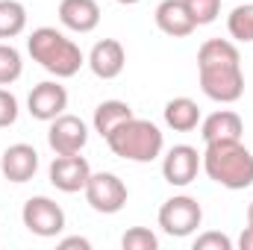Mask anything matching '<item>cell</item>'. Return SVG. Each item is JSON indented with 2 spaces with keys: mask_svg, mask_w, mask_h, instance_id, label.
I'll use <instances>...</instances> for the list:
<instances>
[{
  "mask_svg": "<svg viewBox=\"0 0 253 250\" xmlns=\"http://www.w3.org/2000/svg\"><path fill=\"white\" fill-rule=\"evenodd\" d=\"M121 248L124 250H159V239L147 227H129L121 236Z\"/></svg>",
  "mask_w": 253,
  "mask_h": 250,
  "instance_id": "7402d4cb",
  "label": "cell"
},
{
  "mask_svg": "<svg viewBox=\"0 0 253 250\" xmlns=\"http://www.w3.org/2000/svg\"><path fill=\"white\" fill-rule=\"evenodd\" d=\"M21 221H24V227L33 236H39V239H56L65 230V209L56 200L39 194V197H30L24 203Z\"/></svg>",
  "mask_w": 253,
  "mask_h": 250,
  "instance_id": "52a82bcc",
  "label": "cell"
},
{
  "mask_svg": "<svg viewBox=\"0 0 253 250\" xmlns=\"http://www.w3.org/2000/svg\"><path fill=\"white\" fill-rule=\"evenodd\" d=\"M27 30V6L21 0H0V39H15Z\"/></svg>",
  "mask_w": 253,
  "mask_h": 250,
  "instance_id": "d6986e66",
  "label": "cell"
},
{
  "mask_svg": "<svg viewBox=\"0 0 253 250\" xmlns=\"http://www.w3.org/2000/svg\"><path fill=\"white\" fill-rule=\"evenodd\" d=\"M203 224V206L189 194H174L159 206V227L171 239H189Z\"/></svg>",
  "mask_w": 253,
  "mask_h": 250,
  "instance_id": "5b68a950",
  "label": "cell"
},
{
  "mask_svg": "<svg viewBox=\"0 0 253 250\" xmlns=\"http://www.w3.org/2000/svg\"><path fill=\"white\" fill-rule=\"evenodd\" d=\"M83 194H85V203H88L94 212H100V215H115V212H121L126 206V197H129L124 180H121L118 174H112V171L91 174L88 183H85V188H83Z\"/></svg>",
  "mask_w": 253,
  "mask_h": 250,
  "instance_id": "8992f818",
  "label": "cell"
},
{
  "mask_svg": "<svg viewBox=\"0 0 253 250\" xmlns=\"http://www.w3.org/2000/svg\"><path fill=\"white\" fill-rule=\"evenodd\" d=\"M115 3H121V6H135V3H141V0H115Z\"/></svg>",
  "mask_w": 253,
  "mask_h": 250,
  "instance_id": "83f0119b",
  "label": "cell"
},
{
  "mask_svg": "<svg viewBox=\"0 0 253 250\" xmlns=\"http://www.w3.org/2000/svg\"><path fill=\"white\" fill-rule=\"evenodd\" d=\"M183 3H186L191 21L197 27H206V24H212L221 15V0H183Z\"/></svg>",
  "mask_w": 253,
  "mask_h": 250,
  "instance_id": "603a6c76",
  "label": "cell"
},
{
  "mask_svg": "<svg viewBox=\"0 0 253 250\" xmlns=\"http://www.w3.org/2000/svg\"><path fill=\"white\" fill-rule=\"evenodd\" d=\"M200 156L206 177L221 188L242 191L253 186V153L242 141H212Z\"/></svg>",
  "mask_w": 253,
  "mask_h": 250,
  "instance_id": "7a4b0ae2",
  "label": "cell"
},
{
  "mask_svg": "<svg viewBox=\"0 0 253 250\" xmlns=\"http://www.w3.org/2000/svg\"><path fill=\"white\" fill-rule=\"evenodd\" d=\"M203 168V156L191 144H174L162 156V177L174 188H186L197 180V171Z\"/></svg>",
  "mask_w": 253,
  "mask_h": 250,
  "instance_id": "ba28073f",
  "label": "cell"
},
{
  "mask_svg": "<svg viewBox=\"0 0 253 250\" xmlns=\"http://www.w3.org/2000/svg\"><path fill=\"white\" fill-rule=\"evenodd\" d=\"M248 224L253 227V200H251V206H248Z\"/></svg>",
  "mask_w": 253,
  "mask_h": 250,
  "instance_id": "f1b7e54d",
  "label": "cell"
},
{
  "mask_svg": "<svg viewBox=\"0 0 253 250\" xmlns=\"http://www.w3.org/2000/svg\"><path fill=\"white\" fill-rule=\"evenodd\" d=\"M203 118H200V106L191 97H174L165 103V124L177 132H191L197 129Z\"/></svg>",
  "mask_w": 253,
  "mask_h": 250,
  "instance_id": "ac0fdd59",
  "label": "cell"
},
{
  "mask_svg": "<svg viewBox=\"0 0 253 250\" xmlns=\"http://www.w3.org/2000/svg\"><path fill=\"white\" fill-rule=\"evenodd\" d=\"M227 30H230V39L233 42H253V3H242L230 12L227 18Z\"/></svg>",
  "mask_w": 253,
  "mask_h": 250,
  "instance_id": "ffe728a7",
  "label": "cell"
},
{
  "mask_svg": "<svg viewBox=\"0 0 253 250\" xmlns=\"http://www.w3.org/2000/svg\"><path fill=\"white\" fill-rule=\"evenodd\" d=\"M39 171V150L33 144H9L0 156V174L9 183H30Z\"/></svg>",
  "mask_w": 253,
  "mask_h": 250,
  "instance_id": "7c38bea8",
  "label": "cell"
},
{
  "mask_svg": "<svg viewBox=\"0 0 253 250\" xmlns=\"http://www.w3.org/2000/svg\"><path fill=\"white\" fill-rule=\"evenodd\" d=\"M27 109L36 121H53L68 109V91L65 85H59L56 80H44L39 85H33L30 97H27Z\"/></svg>",
  "mask_w": 253,
  "mask_h": 250,
  "instance_id": "30bf717a",
  "label": "cell"
},
{
  "mask_svg": "<svg viewBox=\"0 0 253 250\" xmlns=\"http://www.w3.org/2000/svg\"><path fill=\"white\" fill-rule=\"evenodd\" d=\"M242 132H245V121L233 109H218V112H212L209 118L200 121V135H203L206 144H212V141H242Z\"/></svg>",
  "mask_w": 253,
  "mask_h": 250,
  "instance_id": "5bb4252c",
  "label": "cell"
},
{
  "mask_svg": "<svg viewBox=\"0 0 253 250\" xmlns=\"http://www.w3.org/2000/svg\"><path fill=\"white\" fill-rule=\"evenodd\" d=\"M59 248H62V250H71V248L91 250V242H88V239H83V236H71V239H62V242H59Z\"/></svg>",
  "mask_w": 253,
  "mask_h": 250,
  "instance_id": "484cf974",
  "label": "cell"
},
{
  "mask_svg": "<svg viewBox=\"0 0 253 250\" xmlns=\"http://www.w3.org/2000/svg\"><path fill=\"white\" fill-rule=\"evenodd\" d=\"M194 250H233V242L224 233H203L194 239Z\"/></svg>",
  "mask_w": 253,
  "mask_h": 250,
  "instance_id": "d4e9b609",
  "label": "cell"
},
{
  "mask_svg": "<svg viewBox=\"0 0 253 250\" xmlns=\"http://www.w3.org/2000/svg\"><path fill=\"white\" fill-rule=\"evenodd\" d=\"M47 144L56 156H71V153H80L85 144H88V126L83 118L77 115H68L62 112L59 118L50 121L47 129Z\"/></svg>",
  "mask_w": 253,
  "mask_h": 250,
  "instance_id": "9c48e42d",
  "label": "cell"
},
{
  "mask_svg": "<svg viewBox=\"0 0 253 250\" xmlns=\"http://www.w3.org/2000/svg\"><path fill=\"white\" fill-rule=\"evenodd\" d=\"M129 118H135V112H132V106L124 103V100H103L97 109H94V118H91V126H94V132L97 135H109V132H115L118 126L129 121Z\"/></svg>",
  "mask_w": 253,
  "mask_h": 250,
  "instance_id": "e0dca14e",
  "label": "cell"
},
{
  "mask_svg": "<svg viewBox=\"0 0 253 250\" xmlns=\"http://www.w3.org/2000/svg\"><path fill=\"white\" fill-rule=\"evenodd\" d=\"M59 21L71 33H91L100 24V6L97 0H62Z\"/></svg>",
  "mask_w": 253,
  "mask_h": 250,
  "instance_id": "2e32d148",
  "label": "cell"
},
{
  "mask_svg": "<svg viewBox=\"0 0 253 250\" xmlns=\"http://www.w3.org/2000/svg\"><path fill=\"white\" fill-rule=\"evenodd\" d=\"M85 62H88L91 74L97 80H115V77L124 74V68H126V50L118 39H100L91 47Z\"/></svg>",
  "mask_w": 253,
  "mask_h": 250,
  "instance_id": "4fadbf2b",
  "label": "cell"
},
{
  "mask_svg": "<svg viewBox=\"0 0 253 250\" xmlns=\"http://www.w3.org/2000/svg\"><path fill=\"white\" fill-rule=\"evenodd\" d=\"M153 18H156V27L165 36H171V39H186V36H191L197 30V24L191 21V15L183 0H162L156 6Z\"/></svg>",
  "mask_w": 253,
  "mask_h": 250,
  "instance_id": "9a60e30c",
  "label": "cell"
},
{
  "mask_svg": "<svg viewBox=\"0 0 253 250\" xmlns=\"http://www.w3.org/2000/svg\"><path fill=\"white\" fill-rule=\"evenodd\" d=\"M239 248H242V250H253V227H251V224H248V227H245V233L239 236Z\"/></svg>",
  "mask_w": 253,
  "mask_h": 250,
  "instance_id": "4316f807",
  "label": "cell"
},
{
  "mask_svg": "<svg viewBox=\"0 0 253 250\" xmlns=\"http://www.w3.org/2000/svg\"><path fill=\"white\" fill-rule=\"evenodd\" d=\"M27 50H30L33 62H39L47 74H53L56 80H68V77L80 74V68L85 65V56H83L80 44L71 42L56 27H39V30H33L30 39H27Z\"/></svg>",
  "mask_w": 253,
  "mask_h": 250,
  "instance_id": "3957f363",
  "label": "cell"
},
{
  "mask_svg": "<svg viewBox=\"0 0 253 250\" xmlns=\"http://www.w3.org/2000/svg\"><path fill=\"white\" fill-rule=\"evenodd\" d=\"M91 177V165L80 156V153H71V156H56L50 162V186L65 191V194H77L83 191L85 183Z\"/></svg>",
  "mask_w": 253,
  "mask_h": 250,
  "instance_id": "8fae6325",
  "label": "cell"
},
{
  "mask_svg": "<svg viewBox=\"0 0 253 250\" xmlns=\"http://www.w3.org/2000/svg\"><path fill=\"white\" fill-rule=\"evenodd\" d=\"M24 74V59L12 44L0 42V85H12Z\"/></svg>",
  "mask_w": 253,
  "mask_h": 250,
  "instance_id": "44dd1931",
  "label": "cell"
},
{
  "mask_svg": "<svg viewBox=\"0 0 253 250\" xmlns=\"http://www.w3.org/2000/svg\"><path fill=\"white\" fill-rule=\"evenodd\" d=\"M18 97L6 88V85H0V129L3 126H12L18 121Z\"/></svg>",
  "mask_w": 253,
  "mask_h": 250,
  "instance_id": "cb8c5ba5",
  "label": "cell"
},
{
  "mask_svg": "<svg viewBox=\"0 0 253 250\" xmlns=\"http://www.w3.org/2000/svg\"><path fill=\"white\" fill-rule=\"evenodd\" d=\"M106 144L115 156H121L126 162H153L162 156V147H165V135L162 129L153 124V121H144V118H129L118 126L115 132L106 135Z\"/></svg>",
  "mask_w": 253,
  "mask_h": 250,
  "instance_id": "277c9868",
  "label": "cell"
},
{
  "mask_svg": "<svg viewBox=\"0 0 253 250\" xmlns=\"http://www.w3.org/2000/svg\"><path fill=\"white\" fill-rule=\"evenodd\" d=\"M200 88L215 103H236L245 94L242 53L230 39H206L197 50Z\"/></svg>",
  "mask_w": 253,
  "mask_h": 250,
  "instance_id": "6da1fadb",
  "label": "cell"
}]
</instances>
